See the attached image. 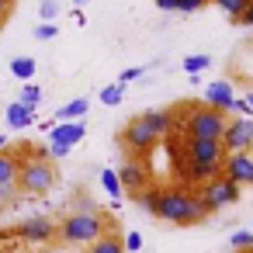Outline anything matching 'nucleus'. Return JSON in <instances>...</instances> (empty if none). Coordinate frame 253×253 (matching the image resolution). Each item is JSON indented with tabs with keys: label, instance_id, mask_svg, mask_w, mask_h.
Returning a JSON list of instances; mask_svg holds the SVG:
<instances>
[{
	"label": "nucleus",
	"instance_id": "c85d7f7f",
	"mask_svg": "<svg viewBox=\"0 0 253 253\" xmlns=\"http://www.w3.org/2000/svg\"><path fill=\"white\" fill-rule=\"evenodd\" d=\"M39 14H42L45 25H52V18L59 14V4H56V0H42V4H39Z\"/></svg>",
	"mask_w": 253,
	"mask_h": 253
},
{
	"label": "nucleus",
	"instance_id": "39448f33",
	"mask_svg": "<svg viewBox=\"0 0 253 253\" xmlns=\"http://www.w3.org/2000/svg\"><path fill=\"white\" fill-rule=\"evenodd\" d=\"M156 142H160V135L142 122V115H135V118L122 128V146H125L132 156H146V153H153Z\"/></svg>",
	"mask_w": 253,
	"mask_h": 253
},
{
	"label": "nucleus",
	"instance_id": "473e14b6",
	"mask_svg": "<svg viewBox=\"0 0 253 253\" xmlns=\"http://www.w3.org/2000/svg\"><path fill=\"white\" fill-rule=\"evenodd\" d=\"M142 77V66H128V70H122V80L118 84H132V80H139Z\"/></svg>",
	"mask_w": 253,
	"mask_h": 253
},
{
	"label": "nucleus",
	"instance_id": "c9c22d12",
	"mask_svg": "<svg viewBox=\"0 0 253 253\" xmlns=\"http://www.w3.org/2000/svg\"><path fill=\"white\" fill-rule=\"evenodd\" d=\"M11 7H14V0H0V25L7 21V14H11Z\"/></svg>",
	"mask_w": 253,
	"mask_h": 253
},
{
	"label": "nucleus",
	"instance_id": "bb28decb",
	"mask_svg": "<svg viewBox=\"0 0 253 253\" xmlns=\"http://www.w3.org/2000/svg\"><path fill=\"white\" fill-rule=\"evenodd\" d=\"M208 66H211V59H208V56H187V59H184V70H187L191 77H198V73H201V70H208Z\"/></svg>",
	"mask_w": 253,
	"mask_h": 253
},
{
	"label": "nucleus",
	"instance_id": "dca6fc26",
	"mask_svg": "<svg viewBox=\"0 0 253 253\" xmlns=\"http://www.w3.org/2000/svg\"><path fill=\"white\" fill-rule=\"evenodd\" d=\"M21 163H25V156L14 153V149L0 153V184H14L21 177Z\"/></svg>",
	"mask_w": 253,
	"mask_h": 253
},
{
	"label": "nucleus",
	"instance_id": "a19ab883",
	"mask_svg": "<svg viewBox=\"0 0 253 253\" xmlns=\"http://www.w3.org/2000/svg\"><path fill=\"white\" fill-rule=\"evenodd\" d=\"M246 253H253V250H246Z\"/></svg>",
	"mask_w": 253,
	"mask_h": 253
},
{
	"label": "nucleus",
	"instance_id": "6ab92c4d",
	"mask_svg": "<svg viewBox=\"0 0 253 253\" xmlns=\"http://www.w3.org/2000/svg\"><path fill=\"white\" fill-rule=\"evenodd\" d=\"M87 253H125V239L118 232H104L94 246H87Z\"/></svg>",
	"mask_w": 253,
	"mask_h": 253
},
{
	"label": "nucleus",
	"instance_id": "a211bd4d",
	"mask_svg": "<svg viewBox=\"0 0 253 253\" xmlns=\"http://www.w3.org/2000/svg\"><path fill=\"white\" fill-rule=\"evenodd\" d=\"M87 108H90V101L87 97H77V101H70V104H63L56 111V122H84Z\"/></svg>",
	"mask_w": 253,
	"mask_h": 253
},
{
	"label": "nucleus",
	"instance_id": "79ce46f5",
	"mask_svg": "<svg viewBox=\"0 0 253 253\" xmlns=\"http://www.w3.org/2000/svg\"><path fill=\"white\" fill-rule=\"evenodd\" d=\"M0 253H4V250H0Z\"/></svg>",
	"mask_w": 253,
	"mask_h": 253
},
{
	"label": "nucleus",
	"instance_id": "72a5a7b5",
	"mask_svg": "<svg viewBox=\"0 0 253 253\" xmlns=\"http://www.w3.org/2000/svg\"><path fill=\"white\" fill-rule=\"evenodd\" d=\"M77 211H90V215H97V205H94L87 194H80V198H77Z\"/></svg>",
	"mask_w": 253,
	"mask_h": 253
},
{
	"label": "nucleus",
	"instance_id": "f3484780",
	"mask_svg": "<svg viewBox=\"0 0 253 253\" xmlns=\"http://www.w3.org/2000/svg\"><path fill=\"white\" fill-rule=\"evenodd\" d=\"M142 122L163 139L167 132H173V125H177V118H173V111H142Z\"/></svg>",
	"mask_w": 253,
	"mask_h": 253
},
{
	"label": "nucleus",
	"instance_id": "a878e982",
	"mask_svg": "<svg viewBox=\"0 0 253 253\" xmlns=\"http://www.w3.org/2000/svg\"><path fill=\"white\" fill-rule=\"evenodd\" d=\"M18 101H21V104H28V108H39V101H42V87H39L35 80H32V84H25Z\"/></svg>",
	"mask_w": 253,
	"mask_h": 253
},
{
	"label": "nucleus",
	"instance_id": "b1692460",
	"mask_svg": "<svg viewBox=\"0 0 253 253\" xmlns=\"http://www.w3.org/2000/svg\"><path fill=\"white\" fill-rule=\"evenodd\" d=\"M125 101V84H111V87H101V104L108 108H118Z\"/></svg>",
	"mask_w": 253,
	"mask_h": 253
},
{
	"label": "nucleus",
	"instance_id": "2f4dec72",
	"mask_svg": "<svg viewBox=\"0 0 253 253\" xmlns=\"http://www.w3.org/2000/svg\"><path fill=\"white\" fill-rule=\"evenodd\" d=\"M205 4H211V0H180V11H184V14H194V11H201Z\"/></svg>",
	"mask_w": 253,
	"mask_h": 253
},
{
	"label": "nucleus",
	"instance_id": "0eeeda50",
	"mask_svg": "<svg viewBox=\"0 0 253 253\" xmlns=\"http://www.w3.org/2000/svg\"><path fill=\"white\" fill-rule=\"evenodd\" d=\"M222 146H225V156L229 153H253V118H229Z\"/></svg>",
	"mask_w": 253,
	"mask_h": 253
},
{
	"label": "nucleus",
	"instance_id": "ddd939ff",
	"mask_svg": "<svg viewBox=\"0 0 253 253\" xmlns=\"http://www.w3.org/2000/svg\"><path fill=\"white\" fill-rule=\"evenodd\" d=\"M232 87L225 84V80H215V84H208L205 87V104L208 108H215V111H232Z\"/></svg>",
	"mask_w": 253,
	"mask_h": 253
},
{
	"label": "nucleus",
	"instance_id": "7c9ffc66",
	"mask_svg": "<svg viewBox=\"0 0 253 253\" xmlns=\"http://www.w3.org/2000/svg\"><path fill=\"white\" fill-rule=\"evenodd\" d=\"M125 239V253H139L142 250V236L139 232H128V236H122Z\"/></svg>",
	"mask_w": 253,
	"mask_h": 253
},
{
	"label": "nucleus",
	"instance_id": "4c0bfd02",
	"mask_svg": "<svg viewBox=\"0 0 253 253\" xmlns=\"http://www.w3.org/2000/svg\"><path fill=\"white\" fill-rule=\"evenodd\" d=\"M0 153H7V135H0Z\"/></svg>",
	"mask_w": 253,
	"mask_h": 253
},
{
	"label": "nucleus",
	"instance_id": "aec40b11",
	"mask_svg": "<svg viewBox=\"0 0 253 253\" xmlns=\"http://www.w3.org/2000/svg\"><path fill=\"white\" fill-rule=\"evenodd\" d=\"M211 4L222 14H229V21H243V14L253 7V0H211Z\"/></svg>",
	"mask_w": 253,
	"mask_h": 253
},
{
	"label": "nucleus",
	"instance_id": "c756f323",
	"mask_svg": "<svg viewBox=\"0 0 253 253\" xmlns=\"http://www.w3.org/2000/svg\"><path fill=\"white\" fill-rule=\"evenodd\" d=\"M56 35H59V28H56V25H45V21H42V25L35 28V39H39V42H52Z\"/></svg>",
	"mask_w": 253,
	"mask_h": 253
},
{
	"label": "nucleus",
	"instance_id": "6e6552de",
	"mask_svg": "<svg viewBox=\"0 0 253 253\" xmlns=\"http://www.w3.org/2000/svg\"><path fill=\"white\" fill-rule=\"evenodd\" d=\"M184 156L191 163H211L222 167L225 163V146L218 139H184Z\"/></svg>",
	"mask_w": 253,
	"mask_h": 253
},
{
	"label": "nucleus",
	"instance_id": "4be33fe9",
	"mask_svg": "<svg viewBox=\"0 0 253 253\" xmlns=\"http://www.w3.org/2000/svg\"><path fill=\"white\" fill-rule=\"evenodd\" d=\"M101 187L108 191V198H111L115 205H118L122 194H125V191H122V180H118V170H101Z\"/></svg>",
	"mask_w": 253,
	"mask_h": 253
},
{
	"label": "nucleus",
	"instance_id": "58836bf2",
	"mask_svg": "<svg viewBox=\"0 0 253 253\" xmlns=\"http://www.w3.org/2000/svg\"><path fill=\"white\" fill-rule=\"evenodd\" d=\"M246 104H250V115H253V90L246 94Z\"/></svg>",
	"mask_w": 253,
	"mask_h": 253
},
{
	"label": "nucleus",
	"instance_id": "e433bc0d",
	"mask_svg": "<svg viewBox=\"0 0 253 253\" xmlns=\"http://www.w3.org/2000/svg\"><path fill=\"white\" fill-rule=\"evenodd\" d=\"M239 25H246V28H253V7H250V11L243 14V21H239Z\"/></svg>",
	"mask_w": 253,
	"mask_h": 253
},
{
	"label": "nucleus",
	"instance_id": "20e7f679",
	"mask_svg": "<svg viewBox=\"0 0 253 253\" xmlns=\"http://www.w3.org/2000/svg\"><path fill=\"white\" fill-rule=\"evenodd\" d=\"M18 184H21V191H25V194H49V191L56 187V167H52V160L25 156Z\"/></svg>",
	"mask_w": 253,
	"mask_h": 253
},
{
	"label": "nucleus",
	"instance_id": "7ed1b4c3",
	"mask_svg": "<svg viewBox=\"0 0 253 253\" xmlns=\"http://www.w3.org/2000/svg\"><path fill=\"white\" fill-rule=\"evenodd\" d=\"M225 111H215L208 104H191L187 115H184V139H218L225 135Z\"/></svg>",
	"mask_w": 253,
	"mask_h": 253
},
{
	"label": "nucleus",
	"instance_id": "412c9836",
	"mask_svg": "<svg viewBox=\"0 0 253 253\" xmlns=\"http://www.w3.org/2000/svg\"><path fill=\"white\" fill-rule=\"evenodd\" d=\"M35 70H39V66H35L32 56H18V59H11V73H14L21 84H32V80H35Z\"/></svg>",
	"mask_w": 253,
	"mask_h": 253
},
{
	"label": "nucleus",
	"instance_id": "f8f14e48",
	"mask_svg": "<svg viewBox=\"0 0 253 253\" xmlns=\"http://www.w3.org/2000/svg\"><path fill=\"white\" fill-rule=\"evenodd\" d=\"M84 135H87V125H84V122H56V128L49 132V146H66V149H73Z\"/></svg>",
	"mask_w": 253,
	"mask_h": 253
},
{
	"label": "nucleus",
	"instance_id": "2eb2a0df",
	"mask_svg": "<svg viewBox=\"0 0 253 253\" xmlns=\"http://www.w3.org/2000/svg\"><path fill=\"white\" fill-rule=\"evenodd\" d=\"M4 122L11 125V128H28V125H35V108H28V104H21V101H14V104H7V111H4Z\"/></svg>",
	"mask_w": 253,
	"mask_h": 253
},
{
	"label": "nucleus",
	"instance_id": "f257e3e1",
	"mask_svg": "<svg viewBox=\"0 0 253 253\" xmlns=\"http://www.w3.org/2000/svg\"><path fill=\"white\" fill-rule=\"evenodd\" d=\"M163 222H173V225H198L208 218V205L201 201L198 191H187V187H163V201H160V215Z\"/></svg>",
	"mask_w": 253,
	"mask_h": 253
},
{
	"label": "nucleus",
	"instance_id": "5701e85b",
	"mask_svg": "<svg viewBox=\"0 0 253 253\" xmlns=\"http://www.w3.org/2000/svg\"><path fill=\"white\" fill-rule=\"evenodd\" d=\"M160 201H163V187H153V184H149V187L139 194V205H142L149 215H160Z\"/></svg>",
	"mask_w": 253,
	"mask_h": 253
},
{
	"label": "nucleus",
	"instance_id": "f704fd0d",
	"mask_svg": "<svg viewBox=\"0 0 253 253\" xmlns=\"http://www.w3.org/2000/svg\"><path fill=\"white\" fill-rule=\"evenodd\" d=\"M160 11H180V0H153Z\"/></svg>",
	"mask_w": 253,
	"mask_h": 253
},
{
	"label": "nucleus",
	"instance_id": "1a4fd4ad",
	"mask_svg": "<svg viewBox=\"0 0 253 253\" xmlns=\"http://www.w3.org/2000/svg\"><path fill=\"white\" fill-rule=\"evenodd\" d=\"M56 236H59V225L49 222V215H32L18 225V239H25V243H49Z\"/></svg>",
	"mask_w": 253,
	"mask_h": 253
},
{
	"label": "nucleus",
	"instance_id": "9b49d317",
	"mask_svg": "<svg viewBox=\"0 0 253 253\" xmlns=\"http://www.w3.org/2000/svg\"><path fill=\"white\" fill-rule=\"evenodd\" d=\"M118 180H122V191H128L132 198H139V194L149 187V170H146L139 160H128V163L118 170Z\"/></svg>",
	"mask_w": 253,
	"mask_h": 253
},
{
	"label": "nucleus",
	"instance_id": "ea45409f",
	"mask_svg": "<svg viewBox=\"0 0 253 253\" xmlns=\"http://www.w3.org/2000/svg\"><path fill=\"white\" fill-rule=\"evenodd\" d=\"M84 4H90V0H77V7H84Z\"/></svg>",
	"mask_w": 253,
	"mask_h": 253
},
{
	"label": "nucleus",
	"instance_id": "cd10ccee",
	"mask_svg": "<svg viewBox=\"0 0 253 253\" xmlns=\"http://www.w3.org/2000/svg\"><path fill=\"white\" fill-rule=\"evenodd\" d=\"M229 243H232V250L246 253V250H253V232H232V236H229Z\"/></svg>",
	"mask_w": 253,
	"mask_h": 253
},
{
	"label": "nucleus",
	"instance_id": "4468645a",
	"mask_svg": "<svg viewBox=\"0 0 253 253\" xmlns=\"http://www.w3.org/2000/svg\"><path fill=\"white\" fill-rule=\"evenodd\" d=\"M222 173V167H211V163H191V160H184V167H180V180H187V184H208V180H215Z\"/></svg>",
	"mask_w": 253,
	"mask_h": 253
},
{
	"label": "nucleus",
	"instance_id": "f03ea898",
	"mask_svg": "<svg viewBox=\"0 0 253 253\" xmlns=\"http://www.w3.org/2000/svg\"><path fill=\"white\" fill-rule=\"evenodd\" d=\"M104 232H111V229H108V222H104L101 211L97 215H90V211H70L59 222V239L66 246H94Z\"/></svg>",
	"mask_w": 253,
	"mask_h": 253
},
{
	"label": "nucleus",
	"instance_id": "9d476101",
	"mask_svg": "<svg viewBox=\"0 0 253 253\" xmlns=\"http://www.w3.org/2000/svg\"><path fill=\"white\" fill-rule=\"evenodd\" d=\"M222 173L239 187L253 184V153H229L225 163H222Z\"/></svg>",
	"mask_w": 253,
	"mask_h": 253
},
{
	"label": "nucleus",
	"instance_id": "393cba45",
	"mask_svg": "<svg viewBox=\"0 0 253 253\" xmlns=\"http://www.w3.org/2000/svg\"><path fill=\"white\" fill-rule=\"evenodd\" d=\"M18 198H21V184H18V180H14V184H0V208L18 205Z\"/></svg>",
	"mask_w": 253,
	"mask_h": 253
},
{
	"label": "nucleus",
	"instance_id": "423d86ee",
	"mask_svg": "<svg viewBox=\"0 0 253 253\" xmlns=\"http://www.w3.org/2000/svg\"><path fill=\"white\" fill-rule=\"evenodd\" d=\"M239 184H232L225 173H218L215 180H208L198 194H201V201L208 205V211H215V208H225V205H232V201H239Z\"/></svg>",
	"mask_w": 253,
	"mask_h": 253
}]
</instances>
